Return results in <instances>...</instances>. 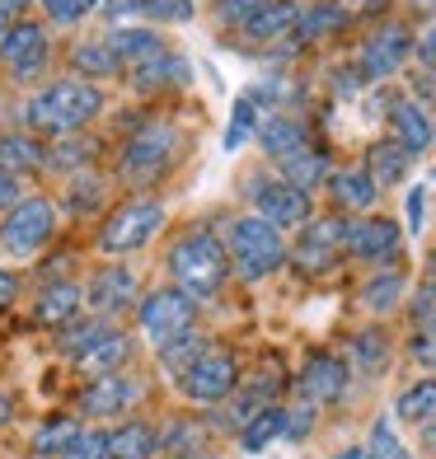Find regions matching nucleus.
I'll list each match as a JSON object with an SVG mask.
<instances>
[{
	"mask_svg": "<svg viewBox=\"0 0 436 459\" xmlns=\"http://www.w3.org/2000/svg\"><path fill=\"white\" fill-rule=\"evenodd\" d=\"M94 5H99V0H43V10L57 19V24H80Z\"/></svg>",
	"mask_w": 436,
	"mask_h": 459,
	"instance_id": "obj_48",
	"label": "nucleus"
},
{
	"mask_svg": "<svg viewBox=\"0 0 436 459\" xmlns=\"http://www.w3.org/2000/svg\"><path fill=\"white\" fill-rule=\"evenodd\" d=\"M389 459H408V450H404V446H399V450H394V455H389Z\"/></svg>",
	"mask_w": 436,
	"mask_h": 459,
	"instance_id": "obj_60",
	"label": "nucleus"
},
{
	"mask_svg": "<svg viewBox=\"0 0 436 459\" xmlns=\"http://www.w3.org/2000/svg\"><path fill=\"white\" fill-rule=\"evenodd\" d=\"M103 48L118 56V66H141V61H151V56L164 52V38H160L155 29H145V24H141V29L118 24V29L103 33Z\"/></svg>",
	"mask_w": 436,
	"mask_h": 459,
	"instance_id": "obj_21",
	"label": "nucleus"
},
{
	"mask_svg": "<svg viewBox=\"0 0 436 459\" xmlns=\"http://www.w3.org/2000/svg\"><path fill=\"white\" fill-rule=\"evenodd\" d=\"M334 459H366V446H352V450H343V455H334Z\"/></svg>",
	"mask_w": 436,
	"mask_h": 459,
	"instance_id": "obj_59",
	"label": "nucleus"
},
{
	"mask_svg": "<svg viewBox=\"0 0 436 459\" xmlns=\"http://www.w3.org/2000/svg\"><path fill=\"white\" fill-rule=\"evenodd\" d=\"M315 417H319V408L315 403H305V399H296V408L286 412V441H305L310 431H315Z\"/></svg>",
	"mask_w": 436,
	"mask_h": 459,
	"instance_id": "obj_44",
	"label": "nucleus"
},
{
	"mask_svg": "<svg viewBox=\"0 0 436 459\" xmlns=\"http://www.w3.org/2000/svg\"><path fill=\"white\" fill-rule=\"evenodd\" d=\"M394 417L408 427H427L436 417V375H423V380L404 385L399 399H394Z\"/></svg>",
	"mask_w": 436,
	"mask_h": 459,
	"instance_id": "obj_31",
	"label": "nucleus"
},
{
	"mask_svg": "<svg viewBox=\"0 0 436 459\" xmlns=\"http://www.w3.org/2000/svg\"><path fill=\"white\" fill-rule=\"evenodd\" d=\"M418 436H423V450H427V455H436V417H432L427 427H418Z\"/></svg>",
	"mask_w": 436,
	"mask_h": 459,
	"instance_id": "obj_56",
	"label": "nucleus"
},
{
	"mask_svg": "<svg viewBox=\"0 0 436 459\" xmlns=\"http://www.w3.org/2000/svg\"><path fill=\"white\" fill-rule=\"evenodd\" d=\"M197 319V300H188L179 286H160V290H145L136 300V328L141 338H151L155 347L183 338Z\"/></svg>",
	"mask_w": 436,
	"mask_h": 459,
	"instance_id": "obj_7",
	"label": "nucleus"
},
{
	"mask_svg": "<svg viewBox=\"0 0 436 459\" xmlns=\"http://www.w3.org/2000/svg\"><path fill=\"white\" fill-rule=\"evenodd\" d=\"M347 385H352V366L338 357V351H315V357L301 366L296 394L315 408H334V403L347 399Z\"/></svg>",
	"mask_w": 436,
	"mask_h": 459,
	"instance_id": "obj_12",
	"label": "nucleus"
},
{
	"mask_svg": "<svg viewBox=\"0 0 436 459\" xmlns=\"http://www.w3.org/2000/svg\"><path fill=\"white\" fill-rule=\"evenodd\" d=\"M109 328H113V324H109V319H99V315H94V319H71L66 328H57V347H61V351H66V357L75 361L80 351H85L94 338H103Z\"/></svg>",
	"mask_w": 436,
	"mask_h": 459,
	"instance_id": "obj_39",
	"label": "nucleus"
},
{
	"mask_svg": "<svg viewBox=\"0 0 436 459\" xmlns=\"http://www.w3.org/2000/svg\"><path fill=\"white\" fill-rule=\"evenodd\" d=\"M19 197H24V193H19V178L0 174V216H5V212H10V206H14Z\"/></svg>",
	"mask_w": 436,
	"mask_h": 459,
	"instance_id": "obj_54",
	"label": "nucleus"
},
{
	"mask_svg": "<svg viewBox=\"0 0 436 459\" xmlns=\"http://www.w3.org/2000/svg\"><path fill=\"white\" fill-rule=\"evenodd\" d=\"M164 230V202L160 197H127L118 212L103 221L99 230V254L103 258H127V254H141L145 244Z\"/></svg>",
	"mask_w": 436,
	"mask_h": 459,
	"instance_id": "obj_5",
	"label": "nucleus"
},
{
	"mask_svg": "<svg viewBox=\"0 0 436 459\" xmlns=\"http://www.w3.org/2000/svg\"><path fill=\"white\" fill-rule=\"evenodd\" d=\"M71 66L80 71V80H90V85H99L103 75H118V71H122L118 56L103 48V38H99V43H80V48L71 52Z\"/></svg>",
	"mask_w": 436,
	"mask_h": 459,
	"instance_id": "obj_37",
	"label": "nucleus"
},
{
	"mask_svg": "<svg viewBox=\"0 0 436 459\" xmlns=\"http://www.w3.org/2000/svg\"><path fill=\"white\" fill-rule=\"evenodd\" d=\"M225 258H231V273L240 281H267L277 267H286V239L277 225L258 216H240L225 230Z\"/></svg>",
	"mask_w": 436,
	"mask_h": 459,
	"instance_id": "obj_4",
	"label": "nucleus"
},
{
	"mask_svg": "<svg viewBox=\"0 0 436 459\" xmlns=\"http://www.w3.org/2000/svg\"><path fill=\"white\" fill-rule=\"evenodd\" d=\"M206 347H212V342H206V338H202L197 328H188V333H183V338H174V342H164L155 361H160V370L170 375V380H183V375H188V370L197 366V357H202Z\"/></svg>",
	"mask_w": 436,
	"mask_h": 459,
	"instance_id": "obj_32",
	"label": "nucleus"
},
{
	"mask_svg": "<svg viewBox=\"0 0 436 459\" xmlns=\"http://www.w3.org/2000/svg\"><path fill=\"white\" fill-rule=\"evenodd\" d=\"M408 361L436 375V328H423V333H413V342H408Z\"/></svg>",
	"mask_w": 436,
	"mask_h": 459,
	"instance_id": "obj_45",
	"label": "nucleus"
},
{
	"mask_svg": "<svg viewBox=\"0 0 436 459\" xmlns=\"http://www.w3.org/2000/svg\"><path fill=\"white\" fill-rule=\"evenodd\" d=\"M14 10H19L14 0H0V38H5V33L14 29Z\"/></svg>",
	"mask_w": 436,
	"mask_h": 459,
	"instance_id": "obj_55",
	"label": "nucleus"
},
{
	"mask_svg": "<svg viewBox=\"0 0 436 459\" xmlns=\"http://www.w3.org/2000/svg\"><path fill=\"white\" fill-rule=\"evenodd\" d=\"M282 431H286V408H263L258 417H249V422L240 427V450L244 455H263Z\"/></svg>",
	"mask_w": 436,
	"mask_h": 459,
	"instance_id": "obj_34",
	"label": "nucleus"
},
{
	"mask_svg": "<svg viewBox=\"0 0 436 459\" xmlns=\"http://www.w3.org/2000/svg\"><path fill=\"white\" fill-rule=\"evenodd\" d=\"M389 132H394V141H399L408 155H423L427 145L436 141L432 117H427V108L418 99H399V103H394V108H389Z\"/></svg>",
	"mask_w": 436,
	"mask_h": 459,
	"instance_id": "obj_20",
	"label": "nucleus"
},
{
	"mask_svg": "<svg viewBox=\"0 0 436 459\" xmlns=\"http://www.w3.org/2000/svg\"><path fill=\"white\" fill-rule=\"evenodd\" d=\"M324 187L334 193L338 216H371V206H376V197H380L376 178H371L366 169H334Z\"/></svg>",
	"mask_w": 436,
	"mask_h": 459,
	"instance_id": "obj_19",
	"label": "nucleus"
},
{
	"mask_svg": "<svg viewBox=\"0 0 436 459\" xmlns=\"http://www.w3.org/2000/svg\"><path fill=\"white\" fill-rule=\"evenodd\" d=\"M254 136H258V145H263V151L273 155L277 164H282L286 155H296V151H305V145H310L305 122H301V117H291V113H273V117H263Z\"/></svg>",
	"mask_w": 436,
	"mask_h": 459,
	"instance_id": "obj_25",
	"label": "nucleus"
},
{
	"mask_svg": "<svg viewBox=\"0 0 436 459\" xmlns=\"http://www.w3.org/2000/svg\"><path fill=\"white\" fill-rule=\"evenodd\" d=\"M10 417H14V403H10V394H0V427H5Z\"/></svg>",
	"mask_w": 436,
	"mask_h": 459,
	"instance_id": "obj_57",
	"label": "nucleus"
},
{
	"mask_svg": "<svg viewBox=\"0 0 436 459\" xmlns=\"http://www.w3.org/2000/svg\"><path fill=\"white\" fill-rule=\"evenodd\" d=\"M103 113V94L99 85H90V80H52L48 90H38L29 103H24V127L29 136H80L90 127V122Z\"/></svg>",
	"mask_w": 436,
	"mask_h": 459,
	"instance_id": "obj_1",
	"label": "nucleus"
},
{
	"mask_svg": "<svg viewBox=\"0 0 436 459\" xmlns=\"http://www.w3.org/2000/svg\"><path fill=\"white\" fill-rule=\"evenodd\" d=\"M179 145H183V132L174 127V122H141V127L127 136V145L118 151V169L113 174L127 187L160 183L164 174L174 169Z\"/></svg>",
	"mask_w": 436,
	"mask_h": 459,
	"instance_id": "obj_3",
	"label": "nucleus"
},
{
	"mask_svg": "<svg viewBox=\"0 0 436 459\" xmlns=\"http://www.w3.org/2000/svg\"><path fill=\"white\" fill-rule=\"evenodd\" d=\"M141 399V385L127 380V375H99V380L85 385V394L75 399L80 417H94V422H109V417H122L132 403Z\"/></svg>",
	"mask_w": 436,
	"mask_h": 459,
	"instance_id": "obj_16",
	"label": "nucleus"
},
{
	"mask_svg": "<svg viewBox=\"0 0 436 459\" xmlns=\"http://www.w3.org/2000/svg\"><path fill=\"white\" fill-rule=\"evenodd\" d=\"M90 160H94V141H85V136H61V141H52L48 145V169H57V174H90Z\"/></svg>",
	"mask_w": 436,
	"mask_h": 459,
	"instance_id": "obj_36",
	"label": "nucleus"
},
{
	"mask_svg": "<svg viewBox=\"0 0 436 459\" xmlns=\"http://www.w3.org/2000/svg\"><path fill=\"white\" fill-rule=\"evenodd\" d=\"M170 277L188 300L206 305L221 296V286L231 281V258H225V244L212 230H183L170 248Z\"/></svg>",
	"mask_w": 436,
	"mask_h": 459,
	"instance_id": "obj_2",
	"label": "nucleus"
},
{
	"mask_svg": "<svg viewBox=\"0 0 436 459\" xmlns=\"http://www.w3.org/2000/svg\"><path fill=\"white\" fill-rule=\"evenodd\" d=\"M38 169H48V145L29 136V132H5L0 136V174H38Z\"/></svg>",
	"mask_w": 436,
	"mask_h": 459,
	"instance_id": "obj_26",
	"label": "nucleus"
},
{
	"mask_svg": "<svg viewBox=\"0 0 436 459\" xmlns=\"http://www.w3.org/2000/svg\"><path fill=\"white\" fill-rule=\"evenodd\" d=\"M413 56H418L427 71H436V24H427L418 38H413Z\"/></svg>",
	"mask_w": 436,
	"mask_h": 459,
	"instance_id": "obj_51",
	"label": "nucleus"
},
{
	"mask_svg": "<svg viewBox=\"0 0 436 459\" xmlns=\"http://www.w3.org/2000/svg\"><path fill=\"white\" fill-rule=\"evenodd\" d=\"M343 225H347V216H310L301 225L296 244H286V263L305 277L328 273L343 254Z\"/></svg>",
	"mask_w": 436,
	"mask_h": 459,
	"instance_id": "obj_9",
	"label": "nucleus"
},
{
	"mask_svg": "<svg viewBox=\"0 0 436 459\" xmlns=\"http://www.w3.org/2000/svg\"><path fill=\"white\" fill-rule=\"evenodd\" d=\"M404 296H408V273L399 263H394V267H376V273L362 281V305L371 309V315H394Z\"/></svg>",
	"mask_w": 436,
	"mask_h": 459,
	"instance_id": "obj_24",
	"label": "nucleus"
},
{
	"mask_svg": "<svg viewBox=\"0 0 436 459\" xmlns=\"http://www.w3.org/2000/svg\"><path fill=\"white\" fill-rule=\"evenodd\" d=\"M263 5H267V0H216V24H225V29H244Z\"/></svg>",
	"mask_w": 436,
	"mask_h": 459,
	"instance_id": "obj_43",
	"label": "nucleus"
},
{
	"mask_svg": "<svg viewBox=\"0 0 436 459\" xmlns=\"http://www.w3.org/2000/svg\"><path fill=\"white\" fill-rule=\"evenodd\" d=\"M103 450H109V459H151L160 450V431L151 422H122L103 431Z\"/></svg>",
	"mask_w": 436,
	"mask_h": 459,
	"instance_id": "obj_29",
	"label": "nucleus"
},
{
	"mask_svg": "<svg viewBox=\"0 0 436 459\" xmlns=\"http://www.w3.org/2000/svg\"><path fill=\"white\" fill-rule=\"evenodd\" d=\"M127 361H132V338L122 328H109L103 338H94L75 357V370L90 375V380H99V375H122V366H127Z\"/></svg>",
	"mask_w": 436,
	"mask_h": 459,
	"instance_id": "obj_18",
	"label": "nucleus"
},
{
	"mask_svg": "<svg viewBox=\"0 0 436 459\" xmlns=\"http://www.w3.org/2000/svg\"><path fill=\"white\" fill-rule=\"evenodd\" d=\"M141 19H160V24H188L193 0H141Z\"/></svg>",
	"mask_w": 436,
	"mask_h": 459,
	"instance_id": "obj_41",
	"label": "nucleus"
},
{
	"mask_svg": "<svg viewBox=\"0 0 436 459\" xmlns=\"http://www.w3.org/2000/svg\"><path fill=\"white\" fill-rule=\"evenodd\" d=\"M160 450L170 459H193V455L206 450V427L193 422V417H174V422L160 431Z\"/></svg>",
	"mask_w": 436,
	"mask_h": 459,
	"instance_id": "obj_33",
	"label": "nucleus"
},
{
	"mask_svg": "<svg viewBox=\"0 0 436 459\" xmlns=\"http://www.w3.org/2000/svg\"><path fill=\"white\" fill-rule=\"evenodd\" d=\"M408 319H413V333L436 328V290H432L427 281H423V286L408 296Z\"/></svg>",
	"mask_w": 436,
	"mask_h": 459,
	"instance_id": "obj_42",
	"label": "nucleus"
},
{
	"mask_svg": "<svg viewBox=\"0 0 436 459\" xmlns=\"http://www.w3.org/2000/svg\"><path fill=\"white\" fill-rule=\"evenodd\" d=\"M57 235V206L48 197H19L5 216H0V248L10 258H38Z\"/></svg>",
	"mask_w": 436,
	"mask_h": 459,
	"instance_id": "obj_6",
	"label": "nucleus"
},
{
	"mask_svg": "<svg viewBox=\"0 0 436 459\" xmlns=\"http://www.w3.org/2000/svg\"><path fill=\"white\" fill-rule=\"evenodd\" d=\"M296 19H301V5L296 0H267V5L249 19V24L240 29L249 43H277V38L296 33Z\"/></svg>",
	"mask_w": 436,
	"mask_h": 459,
	"instance_id": "obj_28",
	"label": "nucleus"
},
{
	"mask_svg": "<svg viewBox=\"0 0 436 459\" xmlns=\"http://www.w3.org/2000/svg\"><path fill=\"white\" fill-rule=\"evenodd\" d=\"M423 206H427V193H423V187H413V193H408V230H413V235L423 230Z\"/></svg>",
	"mask_w": 436,
	"mask_h": 459,
	"instance_id": "obj_52",
	"label": "nucleus"
},
{
	"mask_svg": "<svg viewBox=\"0 0 436 459\" xmlns=\"http://www.w3.org/2000/svg\"><path fill=\"white\" fill-rule=\"evenodd\" d=\"M127 80H132V90H136V94H155V90L183 85V80H188V61H183L179 52L164 48L160 56H151V61H141V66H132Z\"/></svg>",
	"mask_w": 436,
	"mask_h": 459,
	"instance_id": "obj_27",
	"label": "nucleus"
},
{
	"mask_svg": "<svg viewBox=\"0 0 436 459\" xmlns=\"http://www.w3.org/2000/svg\"><path fill=\"white\" fill-rule=\"evenodd\" d=\"M80 305H85V286H75L71 277H57L38 290L33 300V319L43 328H66L71 319H80Z\"/></svg>",
	"mask_w": 436,
	"mask_h": 459,
	"instance_id": "obj_17",
	"label": "nucleus"
},
{
	"mask_svg": "<svg viewBox=\"0 0 436 459\" xmlns=\"http://www.w3.org/2000/svg\"><path fill=\"white\" fill-rule=\"evenodd\" d=\"M0 61L19 75L29 80L48 66V29L38 19H14V29L0 38Z\"/></svg>",
	"mask_w": 436,
	"mask_h": 459,
	"instance_id": "obj_15",
	"label": "nucleus"
},
{
	"mask_svg": "<svg viewBox=\"0 0 436 459\" xmlns=\"http://www.w3.org/2000/svg\"><path fill=\"white\" fill-rule=\"evenodd\" d=\"M413 56V33L404 24H385L376 29L362 43V56H357V75L362 80H385L404 66V61Z\"/></svg>",
	"mask_w": 436,
	"mask_h": 459,
	"instance_id": "obj_14",
	"label": "nucleus"
},
{
	"mask_svg": "<svg viewBox=\"0 0 436 459\" xmlns=\"http://www.w3.org/2000/svg\"><path fill=\"white\" fill-rule=\"evenodd\" d=\"M57 459H109V450H103V431H80Z\"/></svg>",
	"mask_w": 436,
	"mask_h": 459,
	"instance_id": "obj_46",
	"label": "nucleus"
},
{
	"mask_svg": "<svg viewBox=\"0 0 436 459\" xmlns=\"http://www.w3.org/2000/svg\"><path fill=\"white\" fill-rule=\"evenodd\" d=\"M80 436V422L71 412H52V417H43L38 422V431H33V455H48V459H57L61 450H66L71 441Z\"/></svg>",
	"mask_w": 436,
	"mask_h": 459,
	"instance_id": "obj_35",
	"label": "nucleus"
},
{
	"mask_svg": "<svg viewBox=\"0 0 436 459\" xmlns=\"http://www.w3.org/2000/svg\"><path fill=\"white\" fill-rule=\"evenodd\" d=\"M394 450H399V436H394L389 417H380V422L371 427V446H366V459H389Z\"/></svg>",
	"mask_w": 436,
	"mask_h": 459,
	"instance_id": "obj_49",
	"label": "nucleus"
},
{
	"mask_svg": "<svg viewBox=\"0 0 436 459\" xmlns=\"http://www.w3.org/2000/svg\"><path fill=\"white\" fill-rule=\"evenodd\" d=\"M343 254L362 258L371 267H394L404 254V230L385 216H347L343 225Z\"/></svg>",
	"mask_w": 436,
	"mask_h": 459,
	"instance_id": "obj_10",
	"label": "nucleus"
},
{
	"mask_svg": "<svg viewBox=\"0 0 436 459\" xmlns=\"http://www.w3.org/2000/svg\"><path fill=\"white\" fill-rule=\"evenodd\" d=\"M14 300H19V277L10 267H0V309H10Z\"/></svg>",
	"mask_w": 436,
	"mask_h": 459,
	"instance_id": "obj_53",
	"label": "nucleus"
},
{
	"mask_svg": "<svg viewBox=\"0 0 436 459\" xmlns=\"http://www.w3.org/2000/svg\"><path fill=\"white\" fill-rule=\"evenodd\" d=\"M85 300L94 305V315H99V319H109V324H113L118 315L136 309V300H141L136 273H132V267H122V263L99 267V273L90 277V286H85Z\"/></svg>",
	"mask_w": 436,
	"mask_h": 459,
	"instance_id": "obj_13",
	"label": "nucleus"
},
{
	"mask_svg": "<svg viewBox=\"0 0 436 459\" xmlns=\"http://www.w3.org/2000/svg\"><path fill=\"white\" fill-rule=\"evenodd\" d=\"M258 132V103L254 99H240L235 113H231V132H225V151H240V145Z\"/></svg>",
	"mask_w": 436,
	"mask_h": 459,
	"instance_id": "obj_40",
	"label": "nucleus"
},
{
	"mask_svg": "<svg viewBox=\"0 0 436 459\" xmlns=\"http://www.w3.org/2000/svg\"><path fill=\"white\" fill-rule=\"evenodd\" d=\"M343 361L352 370H362V375H380L389 366V333H385V324H366V328L352 333Z\"/></svg>",
	"mask_w": 436,
	"mask_h": 459,
	"instance_id": "obj_22",
	"label": "nucleus"
},
{
	"mask_svg": "<svg viewBox=\"0 0 436 459\" xmlns=\"http://www.w3.org/2000/svg\"><path fill=\"white\" fill-rule=\"evenodd\" d=\"M183 389V399L197 403V408H221V403H231V394L240 389V357L231 347H206L197 366L179 380Z\"/></svg>",
	"mask_w": 436,
	"mask_h": 459,
	"instance_id": "obj_8",
	"label": "nucleus"
},
{
	"mask_svg": "<svg viewBox=\"0 0 436 459\" xmlns=\"http://www.w3.org/2000/svg\"><path fill=\"white\" fill-rule=\"evenodd\" d=\"M347 24V10L343 5H310L301 19H296V38L301 43H315V38H324V33H334V29H343Z\"/></svg>",
	"mask_w": 436,
	"mask_h": 459,
	"instance_id": "obj_38",
	"label": "nucleus"
},
{
	"mask_svg": "<svg viewBox=\"0 0 436 459\" xmlns=\"http://www.w3.org/2000/svg\"><path fill=\"white\" fill-rule=\"evenodd\" d=\"M427 286L436 290V248H432V254H427Z\"/></svg>",
	"mask_w": 436,
	"mask_h": 459,
	"instance_id": "obj_58",
	"label": "nucleus"
},
{
	"mask_svg": "<svg viewBox=\"0 0 436 459\" xmlns=\"http://www.w3.org/2000/svg\"><path fill=\"white\" fill-rule=\"evenodd\" d=\"M94 202H99V178L94 174H75L71 193H66V206H75V212H94Z\"/></svg>",
	"mask_w": 436,
	"mask_h": 459,
	"instance_id": "obj_47",
	"label": "nucleus"
},
{
	"mask_svg": "<svg viewBox=\"0 0 436 459\" xmlns=\"http://www.w3.org/2000/svg\"><path fill=\"white\" fill-rule=\"evenodd\" d=\"M328 174H334V160H328L324 151H315V145H305V151H296V155L282 160V183L301 187V193H315V187H324Z\"/></svg>",
	"mask_w": 436,
	"mask_h": 459,
	"instance_id": "obj_30",
	"label": "nucleus"
},
{
	"mask_svg": "<svg viewBox=\"0 0 436 459\" xmlns=\"http://www.w3.org/2000/svg\"><path fill=\"white\" fill-rule=\"evenodd\" d=\"M249 197H254V216L277 225V230H301L310 216H315L310 193H301V187H291L282 178H258L254 187H249Z\"/></svg>",
	"mask_w": 436,
	"mask_h": 459,
	"instance_id": "obj_11",
	"label": "nucleus"
},
{
	"mask_svg": "<svg viewBox=\"0 0 436 459\" xmlns=\"http://www.w3.org/2000/svg\"><path fill=\"white\" fill-rule=\"evenodd\" d=\"M99 14L118 29V19H141V0H99Z\"/></svg>",
	"mask_w": 436,
	"mask_h": 459,
	"instance_id": "obj_50",
	"label": "nucleus"
},
{
	"mask_svg": "<svg viewBox=\"0 0 436 459\" xmlns=\"http://www.w3.org/2000/svg\"><path fill=\"white\" fill-rule=\"evenodd\" d=\"M362 169L376 178V187H394V183H404V178H408L413 155H408L394 136H380V141H371V145H366V164H362Z\"/></svg>",
	"mask_w": 436,
	"mask_h": 459,
	"instance_id": "obj_23",
	"label": "nucleus"
}]
</instances>
